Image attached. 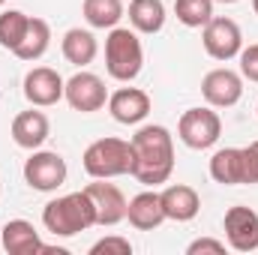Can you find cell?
<instances>
[{"label": "cell", "instance_id": "cell-15", "mask_svg": "<svg viewBox=\"0 0 258 255\" xmlns=\"http://www.w3.org/2000/svg\"><path fill=\"white\" fill-rule=\"evenodd\" d=\"M12 141L18 144V147H24V150H39L42 144H45V138H48V117L42 114V111H21V114H15V120H12Z\"/></svg>", "mask_w": 258, "mask_h": 255}, {"label": "cell", "instance_id": "cell-24", "mask_svg": "<svg viewBox=\"0 0 258 255\" xmlns=\"http://www.w3.org/2000/svg\"><path fill=\"white\" fill-rule=\"evenodd\" d=\"M174 15L186 27H204L213 18V0H174Z\"/></svg>", "mask_w": 258, "mask_h": 255}, {"label": "cell", "instance_id": "cell-30", "mask_svg": "<svg viewBox=\"0 0 258 255\" xmlns=\"http://www.w3.org/2000/svg\"><path fill=\"white\" fill-rule=\"evenodd\" d=\"M252 9H255V15H258V0H252Z\"/></svg>", "mask_w": 258, "mask_h": 255}, {"label": "cell", "instance_id": "cell-2", "mask_svg": "<svg viewBox=\"0 0 258 255\" xmlns=\"http://www.w3.org/2000/svg\"><path fill=\"white\" fill-rule=\"evenodd\" d=\"M42 225L54 237H72L78 231H87L90 225H96V210H93L90 195L81 189L48 201L42 210Z\"/></svg>", "mask_w": 258, "mask_h": 255}, {"label": "cell", "instance_id": "cell-13", "mask_svg": "<svg viewBox=\"0 0 258 255\" xmlns=\"http://www.w3.org/2000/svg\"><path fill=\"white\" fill-rule=\"evenodd\" d=\"M108 111L117 123L123 126H135L150 114V96L138 87H120L108 96Z\"/></svg>", "mask_w": 258, "mask_h": 255}, {"label": "cell", "instance_id": "cell-5", "mask_svg": "<svg viewBox=\"0 0 258 255\" xmlns=\"http://www.w3.org/2000/svg\"><path fill=\"white\" fill-rule=\"evenodd\" d=\"M177 135L189 150H207L219 141L222 120L210 108H189V111H183V117L177 123Z\"/></svg>", "mask_w": 258, "mask_h": 255}, {"label": "cell", "instance_id": "cell-31", "mask_svg": "<svg viewBox=\"0 0 258 255\" xmlns=\"http://www.w3.org/2000/svg\"><path fill=\"white\" fill-rule=\"evenodd\" d=\"M3 3H6V0H0V6H3Z\"/></svg>", "mask_w": 258, "mask_h": 255}, {"label": "cell", "instance_id": "cell-28", "mask_svg": "<svg viewBox=\"0 0 258 255\" xmlns=\"http://www.w3.org/2000/svg\"><path fill=\"white\" fill-rule=\"evenodd\" d=\"M186 252L189 255H198V252H225V243L222 240H213V237H198V240H192L189 246H186Z\"/></svg>", "mask_w": 258, "mask_h": 255}, {"label": "cell", "instance_id": "cell-18", "mask_svg": "<svg viewBox=\"0 0 258 255\" xmlns=\"http://www.w3.org/2000/svg\"><path fill=\"white\" fill-rule=\"evenodd\" d=\"M129 24L135 33H159L165 27V3L162 0H132L129 3Z\"/></svg>", "mask_w": 258, "mask_h": 255}, {"label": "cell", "instance_id": "cell-21", "mask_svg": "<svg viewBox=\"0 0 258 255\" xmlns=\"http://www.w3.org/2000/svg\"><path fill=\"white\" fill-rule=\"evenodd\" d=\"M81 12H84V18H87L90 27L111 30L123 18V3L120 0H84L81 3Z\"/></svg>", "mask_w": 258, "mask_h": 255}, {"label": "cell", "instance_id": "cell-22", "mask_svg": "<svg viewBox=\"0 0 258 255\" xmlns=\"http://www.w3.org/2000/svg\"><path fill=\"white\" fill-rule=\"evenodd\" d=\"M210 177L222 186H237L240 183V147L216 150L210 159Z\"/></svg>", "mask_w": 258, "mask_h": 255}, {"label": "cell", "instance_id": "cell-25", "mask_svg": "<svg viewBox=\"0 0 258 255\" xmlns=\"http://www.w3.org/2000/svg\"><path fill=\"white\" fill-rule=\"evenodd\" d=\"M240 183H258V141L240 147Z\"/></svg>", "mask_w": 258, "mask_h": 255}, {"label": "cell", "instance_id": "cell-29", "mask_svg": "<svg viewBox=\"0 0 258 255\" xmlns=\"http://www.w3.org/2000/svg\"><path fill=\"white\" fill-rule=\"evenodd\" d=\"M213 3H225V6H231V3H237V0H213Z\"/></svg>", "mask_w": 258, "mask_h": 255}, {"label": "cell", "instance_id": "cell-10", "mask_svg": "<svg viewBox=\"0 0 258 255\" xmlns=\"http://www.w3.org/2000/svg\"><path fill=\"white\" fill-rule=\"evenodd\" d=\"M201 96L210 108H231L243 96V78L231 69H213L201 81Z\"/></svg>", "mask_w": 258, "mask_h": 255}, {"label": "cell", "instance_id": "cell-3", "mask_svg": "<svg viewBox=\"0 0 258 255\" xmlns=\"http://www.w3.org/2000/svg\"><path fill=\"white\" fill-rule=\"evenodd\" d=\"M84 171L93 180H111V177H123L132 174V141L123 138H96L81 159Z\"/></svg>", "mask_w": 258, "mask_h": 255}, {"label": "cell", "instance_id": "cell-1", "mask_svg": "<svg viewBox=\"0 0 258 255\" xmlns=\"http://www.w3.org/2000/svg\"><path fill=\"white\" fill-rule=\"evenodd\" d=\"M174 171V141L159 123L141 126L132 135V177L144 186H159Z\"/></svg>", "mask_w": 258, "mask_h": 255}, {"label": "cell", "instance_id": "cell-6", "mask_svg": "<svg viewBox=\"0 0 258 255\" xmlns=\"http://www.w3.org/2000/svg\"><path fill=\"white\" fill-rule=\"evenodd\" d=\"M24 180L36 192H54L66 183V159L54 150H33L24 162Z\"/></svg>", "mask_w": 258, "mask_h": 255}, {"label": "cell", "instance_id": "cell-11", "mask_svg": "<svg viewBox=\"0 0 258 255\" xmlns=\"http://www.w3.org/2000/svg\"><path fill=\"white\" fill-rule=\"evenodd\" d=\"M222 228H225V237H228V246L237 249V252H252L258 249V213L237 204L225 213L222 219Z\"/></svg>", "mask_w": 258, "mask_h": 255}, {"label": "cell", "instance_id": "cell-26", "mask_svg": "<svg viewBox=\"0 0 258 255\" xmlns=\"http://www.w3.org/2000/svg\"><path fill=\"white\" fill-rule=\"evenodd\" d=\"M108 255V252H114V255H129L132 252V243H129L126 237H102V240H96L93 246H90V255Z\"/></svg>", "mask_w": 258, "mask_h": 255}, {"label": "cell", "instance_id": "cell-12", "mask_svg": "<svg viewBox=\"0 0 258 255\" xmlns=\"http://www.w3.org/2000/svg\"><path fill=\"white\" fill-rule=\"evenodd\" d=\"M84 192H87V195H90V201H93L96 225L111 228V225H117V222H123V219H126V204H129V201L123 198V192L117 189L114 183L96 180V183L84 186Z\"/></svg>", "mask_w": 258, "mask_h": 255}, {"label": "cell", "instance_id": "cell-4", "mask_svg": "<svg viewBox=\"0 0 258 255\" xmlns=\"http://www.w3.org/2000/svg\"><path fill=\"white\" fill-rule=\"evenodd\" d=\"M144 66V48L135 30L129 27H111V33L105 36V69L114 81L129 84L132 78H138Z\"/></svg>", "mask_w": 258, "mask_h": 255}, {"label": "cell", "instance_id": "cell-9", "mask_svg": "<svg viewBox=\"0 0 258 255\" xmlns=\"http://www.w3.org/2000/svg\"><path fill=\"white\" fill-rule=\"evenodd\" d=\"M63 90H66V81L57 75V69H51V66H33L24 75V99L33 108L57 105L63 99Z\"/></svg>", "mask_w": 258, "mask_h": 255}, {"label": "cell", "instance_id": "cell-23", "mask_svg": "<svg viewBox=\"0 0 258 255\" xmlns=\"http://www.w3.org/2000/svg\"><path fill=\"white\" fill-rule=\"evenodd\" d=\"M27 24H30V15H24L21 9H6L0 12V45L15 51L27 33Z\"/></svg>", "mask_w": 258, "mask_h": 255}, {"label": "cell", "instance_id": "cell-14", "mask_svg": "<svg viewBox=\"0 0 258 255\" xmlns=\"http://www.w3.org/2000/svg\"><path fill=\"white\" fill-rule=\"evenodd\" d=\"M126 219L135 231H153V228H159L165 222L162 195L159 192H138L135 198H129Z\"/></svg>", "mask_w": 258, "mask_h": 255}, {"label": "cell", "instance_id": "cell-19", "mask_svg": "<svg viewBox=\"0 0 258 255\" xmlns=\"http://www.w3.org/2000/svg\"><path fill=\"white\" fill-rule=\"evenodd\" d=\"M48 45H51V27H48V21H45V18H30L27 33H24L21 45H18L12 54H15L18 60L33 63V60H39V57L48 51Z\"/></svg>", "mask_w": 258, "mask_h": 255}, {"label": "cell", "instance_id": "cell-8", "mask_svg": "<svg viewBox=\"0 0 258 255\" xmlns=\"http://www.w3.org/2000/svg\"><path fill=\"white\" fill-rule=\"evenodd\" d=\"M201 42L213 60H231L243 48V33H240L237 21H231V18H210L204 24Z\"/></svg>", "mask_w": 258, "mask_h": 255}, {"label": "cell", "instance_id": "cell-7", "mask_svg": "<svg viewBox=\"0 0 258 255\" xmlns=\"http://www.w3.org/2000/svg\"><path fill=\"white\" fill-rule=\"evenodd\" d=\"M63 99L72 105V111L90 114V111L105 108L108 90H105V81H102L99 75H93V72H75V75L66 81Z\"/></svg>", "mask_w": 258, "mask_h": 255}, {"label": "cell", "instance_id": "cell-16", "mask_svg": "<svg viewBox=\"0 0 258 255\" xmlns=\"http://www.w3.org/2000/svg\"><path fill=\"white\" fill-rule=\"evenodd\" d=\"M3 249L9 255H33V252H45V243L39 240V231L27 222V219H9L0 231Z\"/></svg>", "mask_w": 258, "mask_h": 255}, {"label": "cell", "instance_id": "cell-17", "mask_svg": "<svg viewBox=\"0 0 258 255\" xmlns=\"http://www.w3.org/2000/svg\"><path fill=\"white\" fill-rule=\"evenodd\" d=\"M162 195V210H165V219H174V222H189L198 216L201 210V198L192 186L186 183H174V186H165L159 192Z\"/></svg>", "mask_w": 258, "mask_h": 255}, {"label": "cell", "instance_id": "cell-20", "mask_svg": "<svg viewBox=\"0 0 258 255\" xmlns=\"http://www.w3.org/2000/svg\"><path fill=\"white\" fill-rule=\"evenodd\" d=\"M60 48H63V57H66L72 66H87V63H93V57H96V51H99V45H96V36H93L90 30H81V27H72V30H66V36H63V42H60Z\"/></svg>", "mask_w": 258, "mask_h": 255}, {"label": "cell", "instance_id": "cell-27", "mask_svg": "<svg viewBox=\"0 0 258 255\" xmlns=\"http://www.w3.org/2000/svg\"><path fill=\"white\" fill-rule=\"evenodd\" d=\"M237 57H240V75L258 84V42L249 45V48H240Z\"/></svg>", "mask_w": 258, "mask_h": 255}]
</instances>
